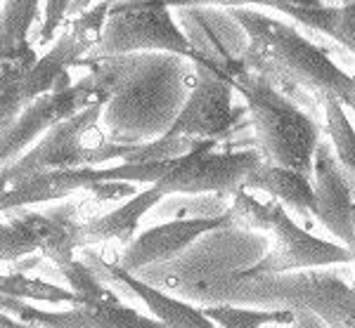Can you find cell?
<instances>
[{
  "label": "cell",
  "mask_w": 355,
  "mask_h": 328,
  "mask_svg": "<svg viewBox=\"0 0 355 328\" xmlns=\"http://www.w3.org/2000/svg\"><path fill=\"white\" fill-rule=\"evenodd\" d=\"M97 92L107 100L110 142L145 145L175 123L194 85V62L171 53H137L85 60Z\"/></svg>",
  "instance_id": "obj_1"
},
{
  "label": "cell",
  "mask_w": 355,
  "mask_h": 328,
  "mask_svg": "<svg viewBox=\"0 0 355 328\" xmlns=\"http://www.w3.org/2000/svg\"><path fill=\"white\" fill-rule=\"evenodd\" d=\"M227 15L244 28L246 50L242 66L254 71L294 100L299 107L324 97H336L355 111V78L327 55V50L306 38L294 24L263 15L259 10L234 8Z\"/></svg>",
  "instance_id": "obj_2"
},
{
  "label": "cell",
  "mask_w": 355,
  "mask_h": 328,
  "mask_svg": "<svg viewBox=\"0 0 355 328\" xmlns=\"http://www.w3.org/2000/svg\"><path fill=\"white\" fill-rule=\"evenodd\" d=\"M234 92L244 100L254 128L256 152L263 163L291 168L313 180L315 152L322 145V128L270 80L242 66L232 76Z\"/></svg>",
  "instance_id": "obj_3"
},
{
  "label": "cell",
  "mask_w": 355,
  "mask_h": 328,
  "mask_svg": "<svg viewBox=\"0 0 355 328\" xmlns=\"http://www.w3.org/2000/svg\"><path fill=\"white\" fill-rule=\"evenodd\" d=\"M227 302L313 314L327 328H355V289L329 274L299 272L232 281Z\"/></svg>",
  "instance_id": "obj_4"
},
{
  "label": "cell",
  "mask_w": 355,
  "mask_h": 328,
  "mask_svg": "<svg viewBox=\"0 0 355 328\" xmlns=\"http://www.w3.org/2000/svg\"><path fill=\"white\" fill-rule=\"evenodd\" d=\"M137 53H171L199 62L190 38L178 26L166 0H123L114 3L102 36L88 60Z\"/></svg>",
  "instance_id": "obj_5"
},
{
  "label": "cell",
  "mask_w": 355,
  "mask_h": 328,
  "mask_svg": "<svg viewBox=\"0 0 355 328\" xmlns=\"http://www.w3.org/2000/svg\"><path fill=\"white\" fill-rule=\"evenodd\" d=\"M261 161L263 158L256 147L220 152L218 140H202L190 154L171 158V168L152 187H157L164 197H173V194H185V197L218 194L223 199L234 197L244 187L246 175Z\"/></svg>",
  "instance_id": "obj_6"
},
{
  "label": "cell",
  "mask_w": 355,
  "mask_h": 328,
  "mask_svg": "<svg viewBox=\"0 0 355 328\" xmlns=\"http://www.w3.org/2000/svg\"><path fill=\"white\" fill-rule=\"evenodd\" d=\"M270 248L256 264L242 269L232 281L259 279V276H279L287 272H306V269L331 267V264L355 262L353 253L336 241H327L303 229L282 203L270 199Z\"/></svg>",
  "instance_id": "obj_7"
},
{
  "label": "cell",
  "mask_w": 355,
  "mask_h": 328,
  "mask_svg": "<svg viewBox=\"0 0 355 328\" xmlns=\"http://www.w3.org/2000/svg\"><path fill=\"white\" fill-rule=\"evenodd\" d=\"M107 102H93L78 111L76 116L62 120L55 128H50L33 149L15 161L8 168H0V175L8 184H17L26 177L41 175L53 170L69 168H95L93 165V145H88V135L97 128L105 111Z\"/></svg>",
  "instance_id": "obj_8"
},
{
  "label": "cell",
  "mask_w": 355,
  "mask_h": 328,
  "mask_svg": "<svg viewBox=\"0 0 355 328\" xmlns=\"http://www.w3.org/2000/svg\"><path fill=\"white\" fill-rule=\"evenodd\" d=\"M194 71L197 76L190 97L166 135L190 137V140H223L230 135L239 118V111L232 107V76L209 62L194 64Z\"/></svg>",
  "instance_id": "obj_9"
},
{
  "label": "cell",
  "mask_w": 355,
  "mask_h": 328,
  "mask_svg": "<svg viewBox=\"0 0 355 328\" xmlns=\"http://www.w3.org/2000/svg\"><path fill=\"white\" fill-rule=\"evenodd\" d=\"M100 100L107 102L97 92L90 73L71 83L69 88L53 90L33 100L8 128L0 132V168H8L15 161H19L24 156L26 147L33 145L38 137L45 135L50 128H55L57 123L76 116L78 111H83L85 107Z\"/></svg>",
  "instance_id": "obj_10"
},
{
  "label": "cell",
  "mask_w": 355,
  "mask_h": 328,
  "mask_svg": "<svg viewBox=\"0 0 355 328\" xmlns=\"http://www.w3.org/2000/svg\"><path fill=\"white\" fill-rule=\"evenodd\" d=\"M223 227H230V220H227L225 212L216 217H180V220L175 217V220H166L145 229L128 246H123L116 264L125 272L137 274L147 267H154V264L175 260L192 244H197L206 234Z\"/></svg>",
  "instance_id": "obj_11"
},
{
  "label": "cell",
  "mask_w": 355,
  "mask_h": 328,
  "mask_svg": "<svg viewBox=\"0 0 355 328\" xmlns=\"http://www.w3.org/2000/svg\"><path fill=\"white\" fill-rule=\"evenodd\" d=\"M313 184L318 201L315 217L324 229H329L336 244L348 248L355 257V192L348 172L341 168L339 158L324 142L315 152Z\"/></svg>",
  "instance_id": "obj_12"
},
{
  "label": "cell",
  "mask_w": 355,
  "mask_h": 328,
  "mask_svg": "<svg viewBox=\"0 0 355 328\" xmlns=\"http://www.w3.org/2000/svg\"><path fill=\"white\" fill-rule=\"evenodd\" d=\"M83 260L93 267V272L105 284L119 286V289L128 291L130 295H135L137 300L145 302V307L150 309L154 319L162 321L166 328H216L214 321L204 316L202 307L182 300V298L168 295V293H164L157 286L142 281L140 276L125 272L116 262H107L105 257L97 255L90 248H83Z\"/></svg>",
  "instance_id": "obj_13"
},
{
  "label": "cell",
  "mask_w": 355,
  "mask_h": 328,
  "mask_svg": "<svg viewBox=\"0 0 355 328\" xmlns=\"http://www.w3.org/2000/svg\"><path fill=\"white\" fill-rule=\"evenodd\" d=\"M19 319L36 328H166L154 316H145L133 307H125L121 300H81L71 304L67 312H45L26 300Z\"/></svg>",
  "instance_id": "obj_14"
},
{
  "label": "cell",
  "mask_w": 355,
  "mask_h": 328,
  "mask_svg": "<svg viewBox=\"0 0 355 328\" xmlns=\"http://www.w3.org/2000/svg\"><path fill=\"white\" fill-rule=\"evenodd\" d=\"M162 201H166V197L157 187H147L145 192L135 194L133 199H128L119 208L83 222L81 224L83 246L88 248V246L107 244V241H116V244L128 246L137 237V227H140L142 217L152 208H157Z\"/></svg>",
  "instance_id": "obj_15"
},
{
  "label": "cell",
  "mask_w": 355,
  "mask_h": 328,
  "mask_svg": "<svg viewBox=\"0 0 355 328\" xmlns=\"http://www.w3.org/2000/svg\"><path fill=\"white\" fill-rule=\"evenodd\" d=\"M244 189L266 194L268 199L282 203L287 210H296L301 215L315 217V184L308 175L291 168H279V165L261 163L246 175Z\"/></svg>",
  "instance_id": "obj_16"
},
{
  "label": "cell",
  "mask_w": 355,
  "mask_h": 328,
  "mask_svg": "<svg viewBox=\"0 0 355 328\" xmlns=\"http://www.w3.org/2000/svg\"><path fill=\"white\" fill-rule=\"evenodd\" d=\"M301 26L315 28L318 33L339 43L343 50L355 55V0L322 8H301L289 15Z\"/></svg>",
  "instance_id": "obj_17"
},
{
  "label": "cell",
  "mask_w": 355,
  "mask_h": 328,
  "mask_svg": "<svg viewBox=\"0 0 355 328\" xmlns=\"http://www.w3.org/2000/svg\"><path fill=\"white\" fill-rule=\"evenodd\" d=\"M206 319H211L220 328H266V326H294L299 314L287 307L279 309H263L251 304H232L218 302L202 307Z\"/></svg>",
  "instance_id": "obj_18"
},
{
  "label": "cell",
  "mask_w": 355,
  "mask_h": 328,
  "mask_svg": "<svg viewBox=\"0 0 355 328\" xmlns=\"http://www.w3.org/2000/svg\"><path fill=\"white\" fill-rule=\"evenodd\" d=\"M324 111V132L329 135L334 156L339 158L341 168L348 172V177L355 180V128L346 113L341 100L336 97H324L322 100Z\"/></svg>",
  "instance_id": "obj_19"
},
{
  "label": "cell",
  "mask_w": 355,
  "mask_h": 328,
  "mask_svg": "<svg viewBox=\"0 0 355 328\" xmlns=\"http://www.w3.org/2000/svg\"><path fill=\"white\" fill-rule=\"evenodd\" d=\"M0 293L10 298H19V300H38V302H50V304H76L78 300L76 293H71L64 286H55L41 279H28V276L15 272V274H0Z\"/></svg>",
  "instance_id": "obj_20"
},
{
  "label": "cell",
  "mask_w": 355,
  "mask_h": 328,
  "mask_svg": "<svg viewBox=\"0 0 355 328\" xmlns=\"http://www.w3.org/2000/svg\"><path fill=\"white\" fill-rule=\"evenodd\" d=\"M55 272L64 279L69 291L76 293L78 300H107V302L119 300L116 293L93 272V267L85 260L73 257V260H69V262L55 264Z\"/></svg>",
  "instance_id": "obj_21"
},
{
  "label": "cell",
  "mask_w": 355,
  "mask_h": 328,
  "mask_svg": "<svg viewBox=\"0 0 355 328\" xmlns=\"http://www.w3.org/2000/svg\"><path fill=\"white\" fill-rule=\"evenodd\" d=\"M227 220H230L232 229L239 232H270V199L261 201L256 199V194H251V189H239L232 197V206L225 210Z\"/></svg>",
  "instance_id": "obj_22"
},
{
  "label": "cell",
  "mask_w": 355,
  "mask_h": 328,
  "mask_svg": "<svg viewBox=\"0 0 355 328\" xmlns=\"http://www.w3.org/2000/svg\"><path fill=\"white\" fill-rule=\"evenodd\" d=\"M8 222H0V260L17 262L38 250V237L15 212H8Z\"/></svg>",
  "instance_id": "obj_23"
},
{
  "label": "cell",
  "mask_w": 355,
  "mask_h": 328,
  "mask_svg": "<svg viewBox=\"0 0 355 328\" xmlns=\"http://www.w3.org/2000/svg\"><path fill=\"white\" fill-rule=\"evenodd\" d=\"M168 8H246V5H261L272 8L284 15H291L301 8H322V5H339V0H166Z\"/></svg>",
  "instance_id": "obj_24"
},
{
  "label": "cell",
  "mask_w": 355,
  "mask_h": 328,
  "mask_svg": "<svg viewBox=\"0 0 355 328\" xmlns=\"http://www.w3.org/2000/svg\"><path fill=\"white\" fill-rule=\"evenodd\" d=\"M24 76H3L0 78V132L8 128L12 120L28 107L24 88Z\"/></svg>",
  "instance_id": "obj_25"
},
{
  "label": "cell",
  "mask_w": 355,
  "mask_h": 328,
  "mask_svg": "<svg viewBox=\"0 0 355 328\" xmlns=\"http://www.w3.org/2000/svg\"><path fill=\"white\" fill-rule=\"evenodd\" d=\"M69 5H71V0H45V19H43V31H41L43 43L55 36V31L60 28L64 17L69 15Z\"/></svg>",
  "instance_id": "obj_26"
},
{
  "label": "cell",
  "mask_w": 355,
  "mask_h": 328,
  "mask_svg": "<svg viewBox=\"0 0 355 328\" xmlns=\"http://www.w3.org/2000/svg\"><path fill=\"white\" fill-rule=\"evenodd\" d=\"M97 3V0H71L69 5V15H83L85 10H90V5ZM110 3H123V0H110Z\"/></svg>",
  "instance_id": "obj_27"
},
{
  "label": "cell",
  "mask_w": 355,
  "mask_h": 328,
  "mask_svg": "<svg viewBox=\"0 0 355 328\" xmlns=\"http://www.w3.org/2000/svg\"><path fill=\"white\" fill-rule=\"evenodd\" d=\"M0 328H36V326L26 324V321L17 319V316H12V314H5L3 321H0Z\"/></svg>",
  "instance_id": "obj_28"
},
{
  "label": "cell",
  "mask_w": 355,
  "mask_h": 328,
  "mask_svg": "<svg viewBox=\"0 0 355 328\" xmlns=\"http://www.w3.org/2000/svg\"><path fill=\"white\" fill-rule=\"evenodd\" d=\"M8 192V182L3 180V175H0V197H3V194Z\"/></svg>",
  "instance_id": "obj_29"
},
{
  "label": "cell",
  "mask_w": 355,
  "mask_h": 328,
  "mask_svg": "<svg viewBox=\"0 0 355 328\" xmlns=\"http://www.w3.org/2000/svg\"><path fill=\"white\" fill-rule=\"evenodd\" d=\"M216 328H220V326H216Z\"/></svg>",
  "instance_id": "obj_30"
},
{
  "label": "cell",
  "mask_w": 355,
  "mask_h": 328,
  "mask_svg": "<svg viewBox=\"0 0 355 328\" xmlns=\"http://www.w3.org/2000/svg\"><path fill=\"white\" fill-rule=\"evenodd\" d=\"M353 78H355V76H353Z\"/></svg>",
  "instance_id": "obj_31"
}]
</instances>
